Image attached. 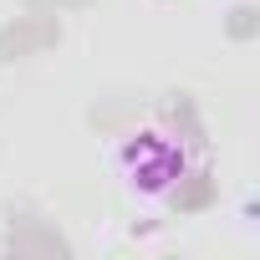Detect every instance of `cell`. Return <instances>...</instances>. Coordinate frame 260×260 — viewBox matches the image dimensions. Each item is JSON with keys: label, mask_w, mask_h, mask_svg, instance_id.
Here are the masks:
<instances>
[{"label": "cell", "mask_w": 260, "mask_h": 260, "mask_svg": "<svg viewBox=\"0 0 260 260\" xmlns=\"http://www.w3.org/2000/svg\"><path fill=\"white\" fill-rule=\"evenodd\" d=\"M117 164H122L127 179H133L138 194H164V189H174V179L184 174V153H179L169 138H158V133L127 138L122 153H117Z\"/></svg>", "instance_id": "cell-1"}, {"label": "cell", "mask_w": 260, "mask_h": 260, "mask_svg": "<svg viewBox=\"0 0 260 260\" xmlns=\"http://www.w3.org/2000/svg\"><path fill=\"white\" fill-rule=\"evenodd\" d=\"M61 41V26H56V11L46 16H16L0 26V61H21V56H36L46 46Z\"/></svg>", "instance_id": "cell-2"}, {"label": "cell", "mask_w": 260, "mask_h": 260, "mask_svg": "<svg viewBox=\"0 0 260 260\" xmlns=\"http://www.w3.org/2000/svg\"><path fill=\"white\" fill-rule=\"evenodd\" d=\"M11 255H72V245L56 235V224H46V219H21L16 230H11Z\"/></svg>", "instance_id": "cell-3"}, {"label": "cell", "mask_w": 260, "mask_h": 260, "mask_svg": "<svg viewBox=\"0 0 260 260\" xmlns=\"http://www.w3.org/2000/svg\"><path fill=\"white\" fill-rule=\"evenodd\" d=\"M214 189H219V184H214L209 169H199V174H189V179L179 174V179H174V209H179V214L209 209V204H214Z\"/></svg>", "instance_id": "cell-4"}, {"label": "cell", "mask_w": 260, "mask_h": 260, "mask_svg": "<svg viewBox=\"0 0 260 260\" xmlns=\"http://www.w3.org/2000/svg\"><path fill=\"white\" fill-rule=\"evenodd\" d=\"M164 117L179 127V138H184L189 148H204V122H199V107H194L189 92H174V97L164 102Z\"/></svg>", "instance_id": "cell-5"}, {"label": "cell", "mask_w": 260, "mask_h": 260, "mask_svg": "<svg viewBox=\"0 0 260 260\" xmlns=\"http://www.w3.org/2000/svg\"><path fill=\"white\" fill-rule=\"evenodd\" d=\"M224 36L240 41V46L255 41V36H260V11H255V6H235V11L224 16Z\"/></svg>", "instance_id": "cell-6"}, {"label": "cell", "mask_w": 260, "mask_h": 260, "mask_svg": "<svg viewBox=\"0 0 260 260\" xmlns=\"http://www.w3.org/2000/svg\"><path fill=\"white\" fill-rule=\"evenodd\" d=\"M127 112H133V102H107V107H92V127H117V122H127Z\"/></svg>", "instance_id": "cell-7"}, {"label": "cell", "mask_w": 260, "mask_h": 260, "mask_svg": "<svg viewBox=\"0 0 260 260\" xmlns=\"http://www.w3.org/2000/svg\"><path fill=\"white\" fill-rule=\"evenodd\" d=\"M46 11H56L51 0H26V16H46Z\"/></svg>", "instance_id": "cell-8"}, {"label": "cell", "mask_w": 260, "mask_h": 260, "mask_svg": "<svg viewBox=\"0 0 260 260\" xmlns=\"http://www.w3.org/2000/svg\"><path fill=\"white\" fill-rule=\"evenodd\" d=\"M56 11H82V6H92V0H51Z\"/></svg>", "instance_id": "cell-9"}]
</instances>
